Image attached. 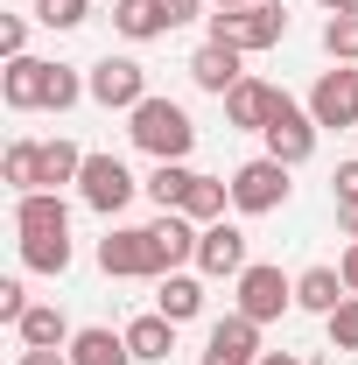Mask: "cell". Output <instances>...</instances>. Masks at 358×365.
<instances>
[{"label":"cell","instance_id":"cell-1","mask_svg":"<svg viewBox=\"0 0 358 365\" xmlns=\"http://www.w3.org/2000/svg\"><path fill=\"white\" fill-rule=\"evenodd\" d=\"M127 134H134L140 155H155V162H190V148H197V120L183 113L176 98H140L134 113H127Z\"/></svg>","mask_w":358,"mask_h":365},{"label":"cell","instance_id":"cell-2","mask_svg":"<svg viewBox=\"0 0 358 365\" xmlns=\"http://www.w3.org/2000/svg\"><path fill=\"white\" fill-rule=\"evenodd\" d=\"M288 36V7L281 0H253V7H218L211 14V43L239 49V56H260Z\"/></svg>","mask_w":358,"mask_h":365},{"label":"cell","instance_id":"cell-3","mask_svg":"<svg viewBox=\"0 0 358 365\" xmlns=\"http://www.w3.org/2000/svg\"><path fill=\"white\" fill-rule=\"evenodd\" d=\"M281 204H288V162L253 155V162L232 169V211H239V218H267Z\"/></svg>","mask_w":358,"mask_h":365},{"label":"cell","instance_id":"cell-4","mask_svg":"<svg viewBox=\"0 0 358 365\" xmlns=\"http://www.w3.org/2000/svg\"><path fill=\"white\" fill-rule=\"evenodd\" d=\"M134 190H148V182H134V169H127L120 155H85V169H78V197H85V211L120 218V211L134 204Z\"/></svg>","mask_w":358,"mask_h":365},{"label":"cell","instance_id":"cell-5","mask_svg":"<svg viewBox=\"0 0 358 365\" xmlns=\"http://www.w3.org/2000/svg\"><path fill=\"white\" fill-rule=\"evenodd\" d=\"M288 309H295V274L267 267V260H253V267L239 274V317H253V323H281Z\"/></svg>","mask_w":358,"mask_h":365},{"label":"cell","instance_id":"cell-6","mask_svg":"<svg viewBox=\"0 0 358 365\" xmlns=\"http://www.w3.org/2000/svg\"><path fill=\"white\" fill-rule=\"evenodd\" d=\"M91 85V106H106V113H134L140 98H148V71H140L134 56H98L85 71Z\"/></svg>","mask_w":358,"mask_h":365},{"label":"cell","instance_id":"cell-7","mask_svg":"<svg viewBox=\"0 0 358 365\" xmlns=\"http://www.w3.org/2000/svg\"><path fill=\"white\" fill-rule=\"evenodd\" d=\"M316 134H323V127H316V113L310 106H295V98H281V113H274L267 120V155L274 162H288V169H302V162H310L316 155Z\"/></svg>","mask_w":358,"mask_h":365},{"label":"cell","instance_id":"cell-8","mask_svg":"<svg viewBox=\"0 0 358 365\" xmlns=\"http://www.w3.org/2000/svg\"><path fill=\"white\" fill-rule=\"evenodd\" d=\"M98 267H106V281H155L148 225H113L106 239H98Z\"/></svg>","mask_w":358,"mask_h":365},{"label":"cell","instance_id":"cell-9","mask_svg":"<svg viewBox=\"0 0 358 365\" xmlns=\"http://www.w3.org/2000/svg\"><path fill=\"white\" fill-rule=\"evenodd\" d=\"M281 98H288V91L267 85V78H239V85L225 91V127H239V134H267V120L281 113Z\"/></svg>","mask_w":358,"mask_h":365},{"label":"cell","instance_id":"cell-10","mask_svg":"<svg viewBox=\"0 0 358 365\" xmlns=\"http://www.w3.org/2000/svg\"><path fill=\"white\" fill-rule=\"evenodd\" d=\"M310 113H316V127H358V63H337V71L316 78Z\"/></svg>","mask_w":358,"mask_h":365},{"label":"cell","instance_id":"cell-11","mask_svg":"<svg viewBox=\"0 0 358 365\" xmlns=\"http://www.w3.org/2000/svg\"><path fill=\"white\" fill-rule=\"evenodd\" d=\"M197 365H260V323L253 317H218L211 323V337H204V359Z\"/></svg>","mask_w":358,"mask_h":365},{"label":"cell","instance_id":"cell-12","mask_svg":"<svg viewBox=\"0 0 358 365\" xmlns=\"http://www.w3.org/2000/svg\"><path fill=\"white\" fill-rule=\"evenodd\" d=\"M197 239H204V225H197V218L162 211V218L148 225V246H155V281H162V274H176L183 260H197Z\"/></svg>","mask_w":358,"mask_h":365},{"label":"cell","instance_id":"cell-13","mask_svg":"<svg viewBox=\"0 0 358 365\" xmlns=\"http://www.w3.org/2000/svg\"><path fill=\"white\" fill-rule=\"evenodd\" d=\"M253 267L246 260V232L239 225H204V239H197V274H211V281H239V274Z\"/></svg>","mask_w":358,"mask_h":365},{"label":"cell","instance_id":"cell-14","mask_svg":"<svg viewBox=\"0 0 358 365\" xmlns=\"http://www.w3.org/2000/svg\"><path fill=\"white\" fill-rule=\"evenodd\" d=\"M14 232H21V239H56V232H71L63 190H29V197H14Z\"/></svg>","mask_w":358,"mask_h":365},{"label":"cell","instance_id":"cell-15","mask_svg":"<svg viewBox=\"0 0 358 365\" xmlns=\"http://www.w3.org/2000/svg\"><path fill=\"white\" fill-rule=\"evenodd\" d=\"M43 91H49V63L43 56H7V71H0L7 113H43Z\"/></svg>","mask_w":358,"mask_h":365},{"label":"cell","instance_id":"cell-16","mask_svg":"<svg viewBox=\"0 0 358 365\" xmlns=\"http://www.w3.org/2000/svg\"><path fill=\"white\" fill-rule=\"evenodd\" d=\"M14 337H21V351H71L78 330H71V317H63L56 302H36L29 317L14 323Z\"/></svg>","mask_w":358,"mask_h":365},{"label":"cell","instance_id":"cell-17","mask_svg":"<svg viewBox=\"0 0 358 365\" xmlns=\"http://www.w3.org/2000/svg\"><path fill=\"white\" fill-rule=\"evenodd\" d=\"M183 71H190V85H197V91H211V98H225V91L246 78V71H239V49H225V43H204L197 56H190V63H183Z\"/></svg>","mask_w":358,"mask_h":365},{"label":"cell","instance_id":"cell-18","mask_svg":"<svg viewBox=\"0 0 358 365\" xmlns=\"http://www.w3.org/2000/svg\"><path fill=\"white\" fill-rule=\"evenodd\" d=\"M71 365H140V359H134V344H127V330L85 323V330L71 337Z\"/></svg>","mask_w":358,"mask_h":365},{"label":"cell","instance_id":"cell-19","mask_svg":"<svg viewBox=\"0 0 358 365\" xmlns=\"http://www.w3.org/2000/svg\"><path fill=\"white\" fill-rule=\"evenodd\" d=\"M155 309H162V317L169 323H197L204 317V281H197V274H162V281H155Z\"/></svg>","mask_w":358,"mask_h":365},{"label":"cell","instance_id":"cell-20","mask_svg":"<svg viewBox=\"0 0 358 365\" xmlns=\"http://www.w3.org/2000/svg\"><path fill=\"white\" fill-rule=\"evenodd\" d=\"M344 295H352V288H344L337 267H302L295 274V309H310V317H330Z\"/></svg>","mask_w":358,"mask_h":365},{"label":"cell","instance_id":"cell-21","mask_svg":"<svg viewBox=\"0 0 358 365\" xmlns=\"http://www.w3.org/2000/svg\"><path fill=\"white\" fill-rule=\"evenodd\" d=\"M176 330H183V323H169L162 309H155V317H134V323H127V344H134L140 365H162L169 351H176Z\"/></svg>","mask_w":358,"mask_h":365},{"label":"cell","instance_id":"cell-22","mask_svg":"<svg viewBox=\"0 0 358 365\" xmlns=\"http://www.w3.org/2000/svg\"><path fill=\"white\" fill-rule=\"evenodd\" d=\"M113 29L127 43H155V36H169V14H162V0H113Z\"/></svg>","mask_w":358,"mask_h":365},{"label":"cell","instance_id":"cell-23","mask_svg":"<svg viewBox=\"0 0 358 365\" xmlns=\"http://www.w3.org/2000/svg\"><path fill=\"white\" fill-rule=\"evenodd\" d=\"M0 176L14 197H29V190H43V140H7V155H0Z\"/></svg>","mask_w":358,"mask_h":365},{"label":"cell","instance_id":"cell-24","mask_svg":"<svg viewBox=\"0 0 358 365\" xmlns=\"http://www.w3.org/2000/svg\"><path fill=\"white\" fill-rule=\"evenodd\" d=\"M225 204H232V182L225 176H190V197H183V218H197V225H218Z\"/></svg>","mask_w":358,"mask_h":365},{"label":"cell","instance_id":"cell-25","mask_svg":"<svg viewBox=\"0 0 358 365\" xmlns=\"http://www.w3.org/2000/svg\"><path fill=\"white\" fill-rule=\"evenodd\" d=\"M78 169H85V148L78 140H43V190H63V182H78Z\"/></svg>","mask_w":358,"mask_h":365},{"label":"cell","instance_id":"cell-26","mask_svg":"<svg viewBox=\"0 0 358 365\" xmlns=\"http://www.w3.org/2000/svg\"><path fill=\"white\" fill-rule=\"evenodd\" d=\"M190 162H155V176H148V197L162 204V211H183V197H190Z\"/></svg>","mask_w":358,"mask_h":365},{"label":"cell","instance_id":"cell-27","mask_svg":"<svg viewBox=\"0 0 358 365\" xmlns=\"http://www.w3.org/2000/svg\"><path fill=\"white\" fill-rule=\"evenodd\" d=\"M21 267L29 274H63L71 267V232H56V239H21Z\"/></svg>","mask_w":358,"mask_h":365},{"label":"cell","instance_id":"cell-28","mask_svg":"<svg viewBox=\"0 0 358 365\" xmlns=\"http://www.w3.org/2000/svg\"><path fill=\"white\" fill-rule=\"evenodd\" d=\"M78 98H91V85L71 71V63H49V91H43V113H71Z\"/></svg>","mask_w":358,"mask_h":365},{"label":"cell","instance_id":"cell-29","mask_svg":"<svg viewBox=\"0 0 358 365\" xmlns=\"http://www.w3.org/2000/svg\"><path fill=\"white\" fill-rule=\"evenodd\" d=\"M323 56L330 63H358V14H330L323 21Z\"/></svg>","mask_w":358,"mask_h":365},{"label":"cell","instance_id":"cell-30","mask_svg":"<svg viewBox=\"0 0 358 365\" xmlns=\"http://www.w3.org/2000/svg\"><path fill=\"white\" fill-rule=\"evenodd\" d=\"M323 330H330V351H358V295H344V302L323 317Z\"/></svg>","mask_w":358,"mask_h":365},{"label":"cell","instance_id":"cell-31","mask_svg":"<svg viewBox=\"0 0 358 365\" xmlns=\"http://www.w3.org/2000/svg\"><path fill=\"white\" fill-rule=\"evenodd\" d=\"M36 21L43 29H78V21H91V0H36Z\"/></svg>","mask_w":358,"mask_h":365},{"label":"cell","instance_id":"cell-32","mask_svg":"<svg viewBox=\"0 0 358 365\" xmlns=\"http://www.w3.org/2000/svg\"><path fill=\"white\" fill-rule=\"evenodd\" d=\"M29 309H36V302H29V288H21V281L7 274V281H0V323H21Z\"/></svg>","mask_w":358,"mask_h":365},{"label":"cell","instance_id":"cell-33","mask_svg":"<svg viewBox=\"0 0 358 365\" xmlns=\"http://www.w3.org/2000/svg\"><path fill=\"white\" fill-rule=\"evenodd\" d=\"M0 56H29V21H21V14L0 21Z\"/></svg>","mask_w":358,"mask_h":365},{"label":"cell","instance_id":"cell-34","mask_svg":"<svg viewBox=\"0 0 358 365\" xmlns=\"http://www.w3.org/2000/svg\"><path fill=\"white\" fill-rule=\"evenodd\" d=\"M162 14H169V29H183V21L204 14V0H162Z\"/></svg>","mask_w":358,"mask_h":365},{"label":"cell","instance_id":"cell-35","mask_svg":"<svg viewBox=\"0 0 358 365\" xmlns=\"http://www.w3.org/2000/svg\"><path fill=\"white\" fill-rule=\"evenodd\" d=\"M330 190H337V197H358V155H352V162H337V176H330Z\"/></svg>","mask_w":358,"mask_h":365},{"label":"cell","instance_id":"cell-36","mask_svg":"<svg viewBox=\"0 0 358 365\" xmlns=\"http://www.w3.org/2000/svg\"><path fill=\"white\" fill-rule=\"evenodd\" d=\"M337 232L358 239V197H337Z\"/></svg>","mask_w":358,"mask_h":365},{"label":"cell","instance_id":"cell-37","mask_svg":"<svg viewBox=\"0 0 358 365\" xmlns=\"http://www.w3.org/2000/svg\"><path fill=\"white\" fill-rule=\"evenodd\" d=\"M14 365H71V351H14Z\"/></svg>","mask_w":358,"mask_h":365},{"label":"cell","instance_id":"cell-38","mask_svg":"<svg viewBox=\"0 0 358 365\" xmlns=\"http://www.w3.org/2000/svg\"><path fill=\"white\" fill-rule=\"evenodd\" d=\"M337 274H344V288H352V295H358V239H352V246H344V260H337Z\"/></svg>","mask_w":358,"mask_h":365},{"label":"cell","instance_id":"cell-39","mask_svg":"<svg viewBox=\"0 0 358 365\" xmlns=\"http://www.w3.org/2000/svg\"><path fill=\"white\" fill-rule=\"evenodd\" d=\"M260 365H310V359H295V351H260Z\"/></svg>","mask_w":358,"mask_h":365},{"label":"cell","instance_id":"cell-40","mask_svg":"<svg viewBox=\"0 0 358 365\" xmlns=\"http://www.w3.org/2000/svg\"><path fill=\"white\" fill-rule=\"evenodd\" d=\"M323 14H358V0H316Z\"/></svg>","mask_w":358,"mask_h":365},{"label":"cell","instance_id":"cell-41","mask_svg":"<svg viewBox=\"0 0 358 365\" xmlns=\"http://www.w3.org/2000/svg\"><path fill=\"white\" fill-rule=\"evenodd\" d=\"M218 7H253V0H218Z\"/></svg>","mask_w":358,"mask_h":365}]
</instances>
